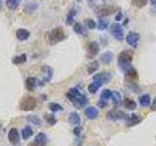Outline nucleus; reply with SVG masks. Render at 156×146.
<instances>
[{"label":"nucleus","mask_w":156,"mask_h":146,"mask_svg":"<svg viewBox=\"0 0 156 146\" xmlns=\"http://www.w3.org/2000/svg\"><path fill=\"white\" fill-rule=\"evenodd\" d=\"M66 96L76 108H82V107H84L88 102L86 96L83 95L82 92H80L77 89H70L67 92Z\"/></svg>","instance_id":"nucleus-1"},{"label":"nucleus","mask_w":156,"mask_h":146,"mask_svg":"<svg viewBox=\"0 0 156 146\" xmlns=\"http://www.w3.org/2000/svg\"><path fill=\"white\" fill-rule=\"evenodd\" d=\"M132 61H133V52L132 51H123L119 54L118 65L125 72L134 68L133 65H132Z\"/></svg>","instance_id":"nucleus-2"},{"label":"nucleus","mask_w":156,"mask_h":146,"mask_svg":"<svg viewBox=\"0 0 156 146\" xmlns=\"http://www.w3.org/2000/svg\"><path fill=\"white\" fill-rule=\"evenodd\" d=\"M65 39H66V32L63 30V28L61 26L53 28L47 34V40L50 45H56V44L63 41Z\"/></svg>","instance_id":"nucleus-3"},{"label":"nucleus","mask_w":156,"mask_h":146,"mask_svg":"<svg viewBox=\"0 0 156 146\" xmlns=\"http://www.w3.org/2000/svg\"><path fill=\"white\" fill-rule=\"evenodd\" d=\"M36 99L31 96H26L20 102V109L23 111H31L36 107Z\"/></svg>","instance_id":"nucleus-4"},{"label":"nucleus","mask_w":156,"mask_h":146,"mask_svg":"<svg viewBox=\"0 0 156 146\" xmlns=\"http://www.w3.org/2000/svg\"><path fill=\"white\" fill-rule=\"evenodd\" d=\"M110 33L111 35L114 37L115 40L117 41H122L124 39V30L123 27L120 23H113L110 26Z\"/></svg>","instance_id":"nucleus-5"},{"label":"nucleus","mask_w":156,"mask_h":146,"mask_svg":"<svg viewBox=\"0 0 156 146\" xmlns=\"http://www.w3.org/2000/svg\"><path fill=\"white\" fill-rule=\"evenodd\" d=\"M117 11V8L113 5H104L101 6L97 10V15L100 19H104L105 17L109 16V15L113 14Z\"/></svg>","instance_id":"nucleus-6"},{"label":"nucleus","mask_w":156,"mask_h":146,"mask_svg":"<svg viewBox=\"0 0 156 146\" xmlns=\"http://www.w3.org/2000/svg\"><path fill=\"white\" fill-rule=\"evenodd\" d=\"M99 53H100V45L98 44V42L92 41V42H90L89 44H88V46H87V55H86L87 58L92 60V58H94Z\"/></svg>","instance_id":"nucleus-7"},{"label":"nucleus","mask_w":156,"mask_h":146,"mask_svg":"<svg viewBox=\"0 0 156 146\" xmlns=\"http://www.w3.org/2000/svg\"><path fill=\"white\" fill-rule=\"evenodd\" d=\"M127 116L128 115H127L125 112L114 108V109L110 110L109 112H107L106 118L110 121H118V120H122V119H126Z\"/></svg>","instance_id":"nucleus-8"},{"label":"nucleus","mask_w":156,"mask_h":146,"mask_svg":"<svg viewBox=\"0 0 156 146\" xmlns=\"http://www.w3.org/2000/svg\"><path fill=\"white\" fill-rule=\"evenodd\" d=\"M52 77H53V68L49 65H44L42 67V81L39 82L40 83L39 85H41V83L42 85H44L46 83L50 82Z\"/></svg>","instance_id":"nucleus-9"},{"label":"nucleus","mask_w":156,"mask_h":146,"mask_svg":"<svg viewBox=\"0 0 156 146\" xmlns=\"http://www.w3.org/2000/svg\"><path fill=\"white\" fill-rule=\"evenodd\" d=\"M140 34L138 32H135V31H130L126 36V42L128 43V45L132 46V47H136L139 44L140 41Z\"/></svg>","instance_id":"nucleus-10"},{"label":"nucleus","mask_w":156,"mask_h":146,"mask_svg":"<svg viewBox=\"0 0 156 146\" xmlns=\"http://www.w3.org/2000/svg\"><path fill=\"white\" fill-rule=\"evenodd\" d=\"M111 77H112V75L109 72H101V73H99V74H97L93 77V80L100 82L101 85H105V84H107V83L111 80Z\"/></svg>","instance_id":"nucleus-11"},{"label":"nucleus","mask_w":156,"mask_h":146,"mask_svg":"<svg viewBox=\"0 0 156 146\" xmlns=\"http://www.w3.org/2000/svg\"><path fill=\"white\" fill-rule=\"evenodd\" d=\"M125 120H126V127L130 128V127H133V126L140 124L141 120H143V118L138 114H130L127 116V118Z\"/></svg>","instance_id":"nucleus-12"},{"label":"nucleus","mask_w":156,"mask_h":146,"mask_svg":"<svg viewBox=\"0 0 156 146\" xmlns=\"http://www.w3.org/2000/svg\"><path fill=\"white\" fill-rule=\"evenodd\" d=\"M20 134L16 128H12L8 133V140L13 145H17L20 142Z\"/></svg>","instance_id":"nucleus-13"},{"label":"nucleus","mask_w":156,"mask_h":146,"mask_svg":"<svg viewBox=\"0 0 156 146\" xmlns=\"http://www.w3.org/2000/svg\"><path fill=\"white\" fill-rule=\"evenodd\" d=\"M84 114L86 115V117L88 119L94 120V119H97L98 117H99L100 111H99V109L96 108V107H94V106H89L84 110Z\"/></svg>","instance_id":"nucleus-14"},{"label":"nucleus","mask_w":156,"mask_h":146,"mask_svg":"<svg viewBox=\"0 0 156 146\" xmlns=\"http://www.w3.org/2000/svg\"><path fill=\"white\" fill-rule=\"evenodd\" d=\"M38 85H39V82L36 78H34V77H28L26 81V88L28 92H33Z\"/></svg>","instance_id":"nucleus-15"},{"label":"nucleus","mask_w":156,"mask_h":146,"mask_svg":"<svg viewBox=\"0 0 156 146\" xmlns=\"http://www.w3.org/2000/svg\"><path fill=\"white\" fill-rule=\"evenodd\" d=\"M16 36L20 41H24V40H27L29 38V36H30V32L26 28H19L16 32Z\"/></svg>","instance_id":"nucleus-16"},{"label":"nucleus","mask_w":156,"mask_h":146,"mask_svg":"<svg viewBox=\"0 0 156 146\" xmlns=\"http://www.w3.org/2000/svg\"><path fill=\"white\" fill-rule=\"evenodd\" d=\"M112 60H113V53L109 51L104 53L100 57V61L104 63V64H108V63L111 62Z\"/></svg>","instance_id":"nucleus-17"},{"label":"nucleus","mask_w":156,"mask_h":146,"mask_svg":"<svg viewBox=\"0 0 156 146\" xmlns=\"http://www.w3.org/2000/svg\"><path fill=\"white\" fill-rule=\"evenodd\" d=\"M68 122H69V124L71 125H80L81 123V119H80V116L79 114L77 113V112H71L68 116Z\"/></svg>","instance_id":"nucleus-18"},{"label":"nucleus","mask_w":156,"mask_h":146,"mask_svg":"<svg viewBox=\"0 0 156 146\" xmlns=\"http://www.w3.org/2000/svg\"><path fill=\"white\" fill-rule=\"evenodd\" d=\"M111 99L112 102H113V105L119 106L121 104V94L117 91H111Z\"/></svg>","instance_id":"nucleus-19"},{"label":"nucleus","mask_w":156,"mask_h":146,"mask_svg":"<svg viewBox=\"0 0 156 146\" xmlns=\"http://www.w3.org/2000/svg\"><path fill=\"white\" fill-rule=\"evenodd\" d=\"M47 141V136L45 134L43 133H39L36 136L35 139H34V144H37L38 146H42L46 143Z\"/></svg>","instance_id":"nucleus-20"},{"label":"nucleus","mask_w":156,"mask_h":146,"mask_svg":"<svg viewBox=\"0 0 156 146\" xmlns=\"http://www.w3.org/2000/svg\"><path fill=\"white\" fill-rule=\"evenodd\" d=\"M21 4V0H6V6L8 9L15 11Z\"/></svg>","instance_id":"nucleus-21"},{"label":"nucleus","mask_w":156,"mask_h":146,"mask_svg":"<svg viewBox=\"0 0 156 146\" xmlns=\"http://www.w3.org/2000/svg\"><path fill=\"white\" fill-rule=\"evenodd\" d=\"M27 61V55L26 54H22V55H20V56H16V57H14L12 58V62L14 63V64H22V63H24Z\"/></svg>","instance_id":"nucleus-22"},{"label":"nucleus","mask_w":156,"mask_h":146,"mask_svg":"<svg viewBox=\"0 0 156 146\" xmlns=\"http://www.w3.org/2000/svg\"><path fill=\"white\" fill-rule=\"evenodd\" d=\"M32 134H33V130H32V128L30 126L24 127V128L23 129V130H22V136H23V138L24 140L28 139Z\"/></svg>","instance_id":"nucleus-23"},{"label":"nucleus","mask_w":156,"mask_h":146,"mask_svg":"<svg viewBox=\"0 0 156 146\" xmlns=\"http://www.w3.org/2000/svg\"><path fill=\"white\" fill-rule=\"evenodd\" d=\"M100 67V63L98 61H93L92 62H90V64L87 67V71L89 74H93L94 72H96Z\"/></svg>","instance_id":"nucleus-24"},{"label":"nucleus","mask_w":156,"mask_h":146,"mask_svg":"<svg viewBox=\"0 0 156 146\" xmlns=\"http://www.w3.org/2000/svg\"><path fill=\"white\" fill-rule=\"evenodd\" d=\"M101 87V84L100 82L93 81L91 84L88 86V91H89L91 94H96V92H98V90H99Z\"/></svg>","instance_id":"nucleus-25"},{"label":"nucleus","mask_w":156,"mask_h":146,"mask_svg":"<svg viewBox=\"0 0 156 146\" xmlns=\"http://www.w3.org/2000/svg\"><path fill=\"white\" fill-rule=\"evenodd\" d=\"M123 105L129 110H135L136 108V101L131 99H125L123 101Z\"/></svg>","instance_id":"nucleus-26"},{"label":"nucleus","mask_w":156,"mask_h":146,"mask_svg":"<svg viewBox=\"0 0 156 146\" xmlns=\"http://www.w3.org/2000/svg\"><path fill=\"white\" fill-rule=\"evenodd\" d=\"M37 8H38V3H36V2H30V3H28L27 5L26 8H24V12H26L27 14H28V15H30L34 11H36Z\"/></svg>","instance_id":"nucleus-27"},{"label":"nucleus","mask_w":156,"mask_h":146,"mask_svg":"<svg viewBox=\"0 0 156 146\" xmlns=\"http://www.w3.org/2000/svg\"><path fill=\"white\" fill-rule=\"evenodd\" d=\"M76 16V10L75 9H71L69 12H68L67 16H66V24L68 26H71L74 22V17Z\"/></svg>","instance_id":"nucleus-28"},{"label":"nucleus","mask_w":156,"mask_h":146,"mask_svg":"<svg viewBox=\"0 0 156 146\" xmlns=\"http://www.w3.org/2000/svg\"><path fill=\"white\" fill-rule=\"evenodd\" d=\"M139 102L140 106H148L150 104V96L148 95H143L141 96H140L139 99Z\"/></svg>","instance_id":"nucleus-29"},{"label":"nucleus","mask_w":156,"mask_h":146,"mask_svg":"<svg viewBox=\"0 0 156 146\" xmlns=\"http://www.w3.org/2000/svg\"><path fill=\"white\" fill-rule=\"evenodd\" d=\"M48 107L52 112H58V111H62L63 109L62 106L61 104L57 103V102H50L49 105H48Z\"/></svg>","instance_id":"nucleus-30"},{"label":"nucleus","mask_w":156,"mask_h":146,"mask_svg":"<svg viewBox=\"0 0 156 146\" xmlns=\"http://www.w3.org/2000/svg\"><path fill=\"white\" fill-rule=\"evenodd\" d=\"M148 3V0H132V4L136 8H144Z\"/></svg>","instance_id":"nucleus-31"},{"label":"nucleus","mask_w":156,"mask_h":146,"mask_svg":"<svg viewBox=\"0 0 156 146\" xmlns=\"http://www.w3.org/2000/svg\"><path fill=\"white\" fill-rule=\"evenodd\" d=\"M73 29H74V31L77 34H79V35H84L85 29H84V27H83V26L80 23H75L74 26H73Z\"/></svg>","instance_id":"nucleus-32"},{"label":"nucleus","mask_w":156,"mask_h":146,"mask_svg":"<svg viewBox=\"0 0 156 146\" xmlns=\"http://www.w3.org/2000/svg\"><path fill=\"white\" fill-rule=\"evenodd\" d=\"M44 118H45L46 122L49 124V125H55L57 123V119H56V117L55 115H53V114H45V116H44Z\"/></svg>","instance_id":"nucleus-33"},{"label":"nucleus","mask_w":156,"mask_h":146,"mask_svg":"<svg viewBox=\"0 0 156 146\" xmlns=\"http://www.w3.org/2000/svg\"><path fill=\"white\" fill-rule=\"evenodd\" d=\"M126 73V78H128V79L130 80H136L138 79V73H136V71L134 69H131L129 71L125 72Z\"/></svg>","instance_id":"nucleus-34"},{"label":"nucleus","mask_w":156,"mask_h":146,"mask_svg":"<svg viewBox=\"0 0 156 146\" xmlns=\"http://www.w3.org/2000/svg\"><path fill=\"white\" fill-rule=\"evenodd\" d=\"M107 26H108V21L105 19H100L99 23H98V28H99V30H105Z\"/></svg>","instance_id":"nucleus-35"},{"label":"nucleus","mask_w":156,"mask_h":146,"mask_svg":"<svg viewBox=\"0 0 156 146\" xmlns=\"http://www.w3.org/2000/svg\"><path fill=\"white\" fill-rule=\"evenodd\" d=\"M27 121L29 122V123H32V124L36 125V126H38V125H40V124H41V120L39 119L37 116H35V115H30V116H28V117H27Z\"/></svg>","instance_id":"nucleus-36"},{"label":"nucleus","mask_w":156,"mask_h":146,"mask_svg":"<svg viewBox=\"0 0 156 146\" xmlns=\"http://www.w3.org/2000/svg\"><path fill=\"white\" fill-rule=\"evenodd\" d=\"M111 97V91L110 90H104L101 92V99H104V100H108Z\"/></svg>","instance_id":"nucleus-37"},{"label":"nucleus","mask_w":156,"mask_h":146,"mask_svg":"<svg viewBox=\"0 0 156 146\" xmlns=\"http://www.w3.org/2000/svg\"><path fill=\"white\" fill-rule=\"evenodd\" d=\"M85 23H86V26H87V27L89 28V29H94V28H96V22L94 21V19H86L85 21Z\"/></svg>","instance_id":"nucleus-38"},{"label":"nucleus","mask_w":156,"mask_h":146,"mask_svg":"<svg viewBox=\"0 0 156 146\" xmlns=\"http://www.w3.org/2000/svg\"><path fill=\"white\" fill-rule=\"evenodd\" d=\"M82 133V128L80 126H77L74 128V130H73V134H74L76 136H79Z\"/></svg>","instance_id":"nucleus-39"},{"label":"nucleus","mask_w":156,"mask_h":146,"mask_svg":"<svg viewBox=\"0 0 156 146\" xmlns=\"http://www.w3.org/2000/svg\"><path fill=\"white\" fill-rule=\"evenodd\" d=\"M150 108L152 111H156V96L154 97V99L152 101V103H151V106H150Z\"/></svg>","instance_id":"nucleus-40"},{"label":"nucleus","mask_w":156,"mask_h":146,"mask_svg":"<svg viewBox=\"0 0 156 146\" xmlns=\"http://www.w3.org/2000/svg\"><path fill=\"white\" fill-rule=\"evenodd\" d=\"M106 105V100H104V99H101V101L99 102V106L101 108H104V107Z\"/></svg>","instance_id":"nucleus-41"},{"label":"nucleus","mask_w":156,"mask_h":146,"mask_svg":"<svg viewBox=\"0 0 156 146\" xmlns=\"http://www.w3.org/2000/svg\"><path fill=\"white\" fill-rule=\"evenodd\" d=\"M122 17H123V15H122L121 13H119V14L115 17V19H116V21H120V19H122Z\"/></svg>","instance_id":"nucleus-42"},{"label":"nucleus","mask_w":156,"mask_h":146,"mask_svg":"<svg viewBox=\"0 0 156 146\" xmlns=\"http://www.w3.org/2000/svg\"><path fill=\"white\" fill-rule=\"evenodd\" d=\"M150 3L152 4V6L156 7V0H150Z\"/></svg>","instance_id":"nucleus-43"},{"label":"nucleus","mask_w":156,"mask_h":146,"mask_svg":"<svg viewBox=\"0 0 156 146\" xmlns=\"http://www.w3.org/2000/svg\"><path fill=\"white\" fill-rule=\"evenodd\" d=\"M1 6H2V0H0V9H1Z\"/></svg>","instance_id":"nucleus-44"},{"label":"nucleus","mask_w":156,"mask_h":146,"mask_svg":"<svg viewBox=\"0 0 156 146\" xmlns=\"http://www.w3.org/2000/svg\"><path fill=\"white\" fill-rule=\"evenodd\" d=\"M101 1H106V0H101Z\"/></svg>","instance_id":"nucleus-45"}]
</instances>
